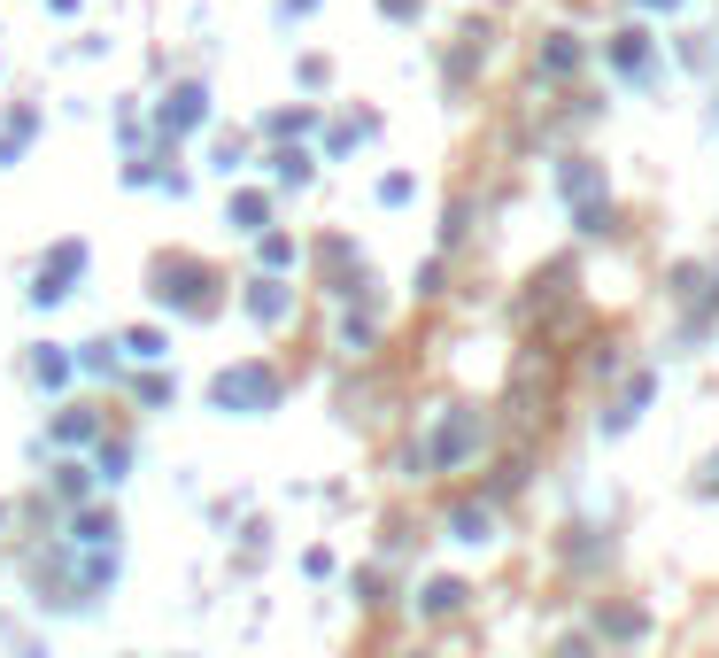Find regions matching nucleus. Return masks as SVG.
I'll return each mask as SVG.
<instances>
[{
	"mask_svg": "<svg viewBox=\"0 0 719 658\" xmlns=\"http://www.w3.org/2000/svg\"><path fill=\"white\" fill-rule=\"evenodd\" d=\"M271 395H279V380H271L263 364H240V372L217 380V403H225V411H240V403H271Z\"/></svg>",
	"mask_w": 719,
	"mask_h": 658,
	"instance_id": "f257e3e1",
	"label": "nucleus"
},
{
	"mask_svg": "<svg viewBox=\"0 0 719 658\" xmlns=\"http://www.w3.org/2000/svg\"><path fill=\"white\" fill-rule=\"evenodd\" d=\"M248 310H256V318H279V310H287V295H279V287H256V295H248Z\"/></svg>",
	"mask_w": 719,
	"mask_h": 658,
	"instance_id": "f03ea898",
	"label": "nucleus"
}]
</instances>
